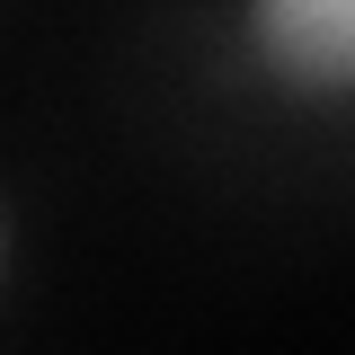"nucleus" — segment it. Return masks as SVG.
Wrapping results in <instances>:
<instances>
[{"instance_id": "obj_1", "label": "nucleus", "mask_w": 355, "mask_h": 355, "mask_svg": "<svg viewBox=\"0 0 355 355\" xmlns=\"http://www.w3.org/2000/svg\"><path fill=\"white\" fill-rule=\"evenodd\" d=\"M249 44L302 98L355 89V0H249Z\"/></svg>"}]
</instances>
